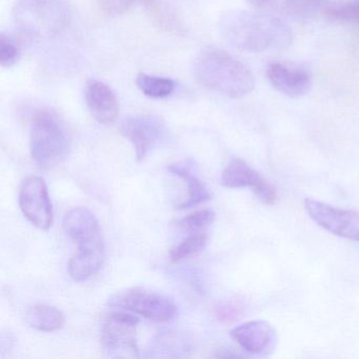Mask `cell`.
<instances>
[{
  "label": "cell",
  "instance_id": "cell-1",
  "mask_svg": "<svg viewBox=\"0 0 359 359\" xmlns=\"http://www.w3.org/2000/svg\"><path fill=\"white\" fill-rule=\"evenodd\" d=\"M218 27L222 39L241 51H281L292 43L289 27L278 18L266 14L228 12L220 18Z\"/></svg>",
  "mask_w": 359,
  "mask_h": 359
},
{
  "label": "cell",
  "instance_id": "cell-2",
  "mask_svg": "<svg viewBox=\"0 0 359 359\" xmlns=\"http://www.w3.org/2000/svg\"><path fill=\"white\" fill-rule=\"evenodd\" d=\"M62 224L69 238L79 247L69 262V275L76 281L87 280L104 264L106 248L100 222L87 208H75L66 214Z\"/></svg>",
  "mask_w": 359,
  "mask_h": 359
},
{
  "label": "cell",
  "instance_id": "cell-3",
  "mask_svg": "<svg viewBox=\"0 0 359 359\" xmlns=\"http://www.w3.org/2000/svg\"><path fill=\"white\" fill-rule=\"evenodd\" d=\"M193 74L199 85L231 98L243 97L255 88L254 75L245 64L213 48L197 56Z\"/></svg>",
  "mask_w": 359,
  "mask_h": 359
},
{
  "label": "cell",
  "instance_id": "cell-4",
  "mask_svg": "<svg viewBox=\"0 0 359 359\" xmlns=\"http://www.w3.org/2000/svg\"><path fill=\"white\" fill-rule=\"evenodd\" d=\"M30 148L33 161L43 170L54 169L68 156L70 132L66 121L53 109H39L33 113Z\"/></svg>",
  "mask_w": 359,
  "mask_h": 359
},
{
  "label": "cell",
  "instance_id": "cell-5",
  "mask_svg": "<svg viewBox=\"0 0 359 359\" xmlns=\"http://www.w3.org/2000/svg\"><path fill=\"white\" fill-rule=\"evenodd\" d=\"M16 28L29 39H53L62 34L71 18L69 0H15Z\"/></svg>",
  "mask_w": 359,
  "mask_h": 359
},
{
  "label": "cell",
  "instance_id": "cell-6",
  "mask_svg": "<svg viewBox=\"0 0 359 359\" xmlns=\"http://www.w3.org/2000/svg\"><path fill=\"white\" fill-rule=\"evenodd\" d=\"M138 317L131 313L112 312L104 316L102 340L109 356L116 358H137Z\"/></svg>",
  "mask_w": 359,
  "mask_h": 359
},
{
  "label": "cell",
  "instance_id": "cell-7",
  "mask_svg": "<svg viewBox=\"0 0 359 359\" xmlns=\"http://www.w3.org/2000/svg\"><path fill=\"white\" fill-rule=\"evenodd\" d=\"M121 132L133 146L138 161H144L169 136L165 121L151 114L128 117L121 123Z\"/></svg>",
  "mask_w": 359,
  "mask_h": 359
},
{
  "label": "cell",
  "instance_id": "cell-8",
  "mask_svg": "<svg viewBox=\"0 0 359 359\" xmlns=\"http://www.w3.org/2000/svg\"><path fill=\"white\" fill-rule=\"evenodd\" d=\"M111 304L156 323L171 320L177 314V306L173 300L142 289L119 292L112 298Z\"/></svg>",
  "mask_w": 359,
  "mask_h": 359
},
{
  "label": "cell",
  "instance_id": "cell-9",
  "mask_svg": "<svg viewBox=\"0 0 359 359\" xmlns=\"http://www.w3.org/2000/svg\"><path fill=\"white\" fill-rule=\"evenodd\" d=\"M20 211L37 229L49 231L53 224V205L47 184L39 176H29L20 189Z\"/></svg>",
  "mask_w": 359,
  "mask_h": 359
},
{
  "label": "cell",
  "instance_id": "cell-10",
  "mask_svg": "<svg viewBox=\"0 0 359 359\" xmlns=\"http://www.w3.org/2000/svg\"><path fill=\"white\" fill-rule=\"evenodd\" d=\"M304 209L311 219L327 232L359 243V212L340 209L312 198L304 201Z\"/></svg>",
  "mask_w": 359,
  "mask_h": 359
},
{
  "label": "cell",
  "instance_id": "cell-11",
  "mask_svg": "<svg viewBox=\"0 0 359 359\" xmlns=\"http://www.w3.org/2000/svg\"><path fill=\"white\" fill-rule=\"evenodd\" d=\"M222 184L232 189L249 187L260 201L268 205H273L278 198L276 189L243 159L235 158L228 163L222 171Z\"/></svg>",
  "mask_w": 359,
  "mask_h": 359
},
{
  "label": "cell",
  "instance_id": "cell-12",
  "mask_svg": "<svg viewBox=\"0 0 359 359\" xmlns=\"http://www.w3.org/2000/svg\"><path fill=\"white\" fill-rule=\"evenodd\" d=\"M85 100L92 116L102 125H112L118 118V98L104 81L89 79L86 83Z\"/></svg>",
  "mask_w": 359,
  "mask_h": 359
},
{
  "label": "cell",
  "instance_id": "cell-13",
  "mask_svg": "<svg viewBox=\"0 0 359 359\" xmlns=\"http://www.w3.org/2000/svg\"><path fill=\"white\" fill-rule=\"evenodd\" d=\"M231 335L243 351L254 355L271 352L276 341L274 327L264 320L247 321L234 327Z\"/></svg>",
  "mask_w": 359,
  "mask_h": 359
},
{
  "label": "cell",
  "instance_id": "cell-14",
  "mask_svg": "<svg viewBox=\"0 0 359 359\" xmlns=\"http://www.w3.org/2000/svg\"><path fill=\"white\" fill-rule=\"evenodd\" d=\"M266 76L275 89L290 97L304 95L311 87V77L306 71L283 62H270Z\"/></svg>",
  "mask_w": 359,
  "mask_h": 359
},
{
  "label": "cell",
  "instance_id": "cell-15",
  "mask_svg": "<svg viewBox=\"0 0 359 359\" xmlns=\"http://www.w3.org/2000/svg\"><path fill=\"white\" fill-rule=\"evenodd\" d=\"M168 169L172 174L184 180V184H187L188 195L187 198L178 205V209H190L211 199V194L207 187L191 172L188 167L175 163V165H170Z\"/></svg>",
  "mask_w": 359,
  "mask_h": 359
},
{
  "label": "cell",
  "instance_id": "cell-16",
  "mask_svg": "<svg viewBox=\"0 0 359 359\" xmlns=\"http://www.w3.org/2000/svg\"><path fill=\"white\" fill-rule=\"evenodd\" d=\"M64 313L50 304H36L29 309L27 321L33 329L41 332H55L65 325Z\"/></svg>",
  "mask_w": 359,
  "mask_h": 359
},
{
  "label": "cell",
  "instance_id": "cell-17",
  "mask_svg": "<svg viewBox=\"0 0 359 359\" xmlns=\"http://www.w3.org/2000/svg\"><path fill=\"white\" fill-rule=\"evenodd\" d=\"M327 6V0H285L283 9L292 20L310 22L323 14Z\"/></svg>",
  "mask_w": 359,
  "mask_h": 359
},
{
  "label": "cell",
  "instance_id": "cell-18",
  "mask_svg": "<svg viewBox=\"0 0 359 359\" xmlns=\"http://www.w3.org/2000/svg\"><path fill=\"white\" fill-rule=\"evenodd\" d=\"M136 85L144 95L154 100L169 97L175 91L176 83L173 79L156 75L140 73L136 77Z\"/></svg>",
  "mask_w": 359,
  "mask_h": 359
},
{
  "label": "cell",
  "instance_id": "cell-19",
  "mask_svg": "<svg viewBox=\"0 0 359 359\" xmlns=\"http://www.w3.org/2000/svg\"><path fill=\"white\" fill-rule=\"evenodd\" d=\"M323 15L333 22L359 26V0L335 5L327 4Z\"/></svg>",
  "mask_w": 359,
  "mask_h": 359
},
{
  "label": "cell",
  "instance_id": "cell-20",
  "mask_svg": "<svg viewBox=\"0 0 359 359\" xmlns=\"http://www.w3.org/2000/svg\"><path fill=\"white\" fill-rule=\"evenodd\" d=\"M205 245H207V236L205 234L192 235L172 249L170 254L171 260L173 262H180L194 257L205 250Z\"/></svg>",
  "mask_w": 359,
  "mask_h": 359
},
{
  "label": "cell",
  "instance_id": "cell-21",
  "mask_svg": "<svg viewBox=\"0 0 359 359\" xmlns=\"http://www.w3.org/2000/svg\"><path fill=\"white\" fill-rule=\"evenodd\" d=\"M20 46L9 33L0 34V66L3 68H11L20 60Z\"/></svg>",
  "mask_w": 359,
  "mask_h": 359
},
{
  "label": "cell",
  "instance_id": "cell-22",
  "mask_svg": "<svg viewBox=\"0 0 359 359\" xmlns=\"http://www.w3.org/2000/svg\"><path fill=\"white\" fill-rule=\"evenodd\" d=\"M142 0H96V5L104 15L116 18L123 15Z\"/></svg>",
  "mask_w": 359,
  "mask_h": 359
},
{
  "label": "cell",
  "instance_id": "cell-23",
  "mask_svg": "<svg viewBox=\"0 0 359 359\" xmlns=\"http://www.w3.org/2000/svg\"><path fill=\"white\" fill-rule=\"evenodd\" d=\"M215 219V213L210 209L197 210L187 215L180 222L182 226L189 231H199L207 228Z\"/></svg>",
  "mask_w": 359,
  "mask_h": 359
},
{
  "label": "cell",
  "instance_id": "cell-24",
  "mask_svg": "<svg viewBox=\"0 0 359 359\" xmlns=\"http://www.w3.org/2000/svg\"><path fill=\"white\" fill-rule=\"evenodd\" d=\"M243 308L235 302H222L215 306V315L220 323L231 325L238 320Z\"/></svg>",
  "mask_w": 359,
  "mask_h": 359
},
{
  "label": "cell",
  "instance_id": "cell-25",
  "mask_svg": "<svg viewBox=\"0 0 359 359\" xmlns=\"http://www.w3.org/2000/svg\"><path fill=\"white\" fill-rule=\"evenodd\" d=\"M249 3L253 7L259 8L260 9V8L268 7L269 5L273 3V0H249Z\"/></svg>",
  "mask_w": 359,
  "mask_h": 359
},
{
  "label": "cell",
  "instance_id": "cell-26",
  "mask_svg": "<svg viewBox=\"0 0 359 359\" xmlns=\"http://www.w3.org/2000/svg\"><path fill=\"white\" fill-rule=\"evenodd\" d=\"M217 357H224V358H226V357H238V355L233 354V353H231L229 350H220L219 352H218V354L216 355Z\"/></svg>",
  "mask_w": 359,
  "mask_h": 359
}]
</instances>
